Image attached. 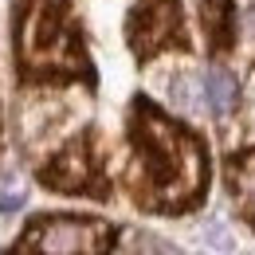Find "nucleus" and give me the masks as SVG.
Returning <instances> with one entry per match:
<instances>
[{
    "instance_id": "obj_1",
    "label": "nucleus",
    "mask_w": 255,
    "mask_h": 255,
    "mask_svg": "<svg viewBox=\"0 0 255 255\" xmlns=\"http://www.w3.org/2000/svg\"><path fill=\"white\" fill-rule=\"evenodd\" d=\"M133 141H137L141 165L149 169L145 192H137V200H145L149 208H173L196 196L200 149L189 133L169 126L149 102H137V110H133Z\"/></svg>"
},
{
    "instance_id": "obj_2",
    "label": "nucleus",
    "mask_w": 255,
    "mask_h": 255,
    "mask_svg": "<svg viewBox=\"0 0 255 255\" xmlns=\"http://www.w3.org/2000/svg\"><path fill=\"white\" fill-rule=\"evenodd\" d=\"M114 228L87 216H51L35 220L24 236L28 255H106Z\"/></svg>"
},
{
    "instance_id": "obj_3",
    "label": "nucleus",
    "mask_w": 255,
    "mask_h": 255,
    "mask_svg": "<svg viewBox=\"0 0 255 255\" xmlns=\"http://www.w3.org/2000/svg\"><path fill=\"white\" fill-rule=\"evenodd\" d=\"M63 12V0H32L28 4V16H24V59L28 63L47 59L43 51L51 47V67H67V71L83 67V47H75V35L67 32Z\"/></svg>"
},
{
    "instance_id": "obj_4",
    "label": "nucleus",
    "mask_w": 255,
    "mask_h": 255,
    "mask_svg": "<svg viewBox=\"0 0 255 255\" xmlns=\"http://www.w3.org/2000/svg\"><path fill=\"white\" fill-rule=\"evenodd\" d=\"M91 181H95V165H91V149L87 145H71L63 157H55L47 169H43V185H51V189H91Z\"/></svg>"
},
{
    "instance_id": "obj_5",
    "label": "nucleus",
    "mask_w": 255,
    "mask_h": 255,
    "mask_svg": "<svg viewBox=\"0 0 255 255\" xmlns=\"http://www.w3.org/2000/svg\"><path fill=\"white\" fill-rule=\"evenodd\" d=\"M204 95H208V102H212L216 114H228V110L236 106V79H232L228 71H208V75H204Z\"/></svg>"
},
{
    "instance_id": "obj_6",
    "label": "nucleus",
    "mask_w": 255,
    "mask_h": 255,
    "mask_svg": "<svg viewBox=\"0 0 255 255\" xmlns=\"http://www.w3.org/2000/svg\"><path fill=\"white\" fill-rule=\"evenodd\" d=\"M204 20L216 43H228V0H204Z\"/></svg>"
},
{
    "instance_id": "obj_7",
    "label": "nucleus",
    "mask_w": 255,
    "mask_h": 255,
    "mask_svg": "<svg viewBox=\"0 0 255 255\" xmlns=\"http://www.w3.org/2000/svg\"><path fill=\"white\" fill-rule=\"evenodd\" d=\"M232 177H240V192H244V204H248V216L255 220V161H252V165H240V173L232 169Z\"/></svg>"
},
{
    "instance_id": "obj_8",
    "label": "nucleus",
    "mask_w": 255,
    "mask_h": 255,
    "mask_svg": "<svg viewBox=\"0 0 255 255\" xmlns=\"http://www.w3.org/2000/svg\"><path fill=\"white\" fill-rule=\"evenodd\" d=\"M0 208H20V192H0Z\"/></svg>"
}]
</instances>
